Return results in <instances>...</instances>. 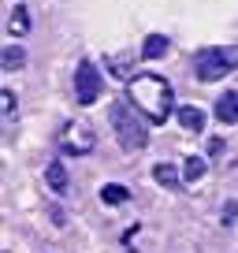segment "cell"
Listing matches in <instances>:
<instances>
[{
	"mask_svg": "<svg viewBox=\"0 0 238 253\" xmlns=\"http://www.w3.org/2000/svg\"><path fill=\"white\" fill-rule=\"evenodd\" d=\"M205 157H186V164H183V182H198L201 175H205Z\"/></svg>",
	"mask_w": 238,
	"mask_h": 253,
	"instance_id": "9c48e42d",
	"label": "cell"
},
{
	"mask_svg": "<svg viewBox=\"0 0 238 253\" xmlns=\"http://www.w3.org/2000/svg\"><path fill=\"white\" fill-rule=\"evenodd\" d=\"M45 179H48V186H52L56 194H64V190H67V171H64V164H48Z\"/></svg>",
	"mask_w": 238,
	"mask_h": 253,
	"instance_id": "8fae6325",
	"label": "cell"
},
{
	"mask_svg": "<svg viewBox=\"0 0 238 253\" xmlns=\"http://www.w3.org/2000/svg\"><path fill=\"white\" fill-rule=\"evenodd\" d=\"M175 116H179V123H183L186 130H201V126H205V112L194 108V104H183V108L175 112Z\"/></svg>",
	"mask_w": 238,
	"mask_h": 253,
	"instance_id": "ba28073f",
	"label": "cell"
},
{
	"mask_svg": "<svg viewBox=\"0 0 238 253\" xmlns=\"http://www.w3.org/2000/svg\"><path fill=\"white\" fill-rule=\"evenodd\" d=\"M30 26H34L30 8H26V4H15V8H11V15H8V34L23 38V34H30Z\"/></svg>",
	"mask_w": 238,
	"mask_h": 253,
	"instance_id": "8992f818",
	"label": "cell"
},
{
	"mask_svg": "<svg viewBox=\"0 0 238 253\" xmlns=\"http://www.w3.org/2000/svg\"><path fill=\"white\" fill-rule=\"evenodd\" d=\"M127 198H130V190H127V186H116V182L101 190V201H104V205H123Z\"/></svg>",
	"mask_w": 238,
	"mask_h": 253,
	"instance_id": "4fadbf2b",
	"label": "cell"
},
{
	"mask_svg": "<svg viewBox=\"0 0 238 253\" xmlns=\"http://www.w3.org/2000/svg\"><path fill=\"white\" fill-rule=\"evenodd\" d=\"M108 119H112V130H116V142L119 149H127V153H142L145 145H149V119L142 116V108H138L134 101H116L108 108Z\"/></svg>",
	"mask_w": 238,
	"mask_h": 253,
	"instance_id": "7a4b0ae2",
	"label": "cell"
},
{
	"mask_svg": "<svg viewBox=\"0 0 238 253\" xmlns=\"http://www.w3.org/2000/svg\"><path fill=\"white\" fill-rule=\"evenodd\" d=\"M153 179H157L160 186H179V182H183L171 164H157V168H153Z\"/></svg>",
	"mask_w": 238,
	"mask_h": 253,
	"instance_id": "7c38bea8",
	"label": "cell"
},
{
	"mask_svg": "<svg viewBox=\"0 0 238 253\" xmlns=\"http://www.w3.org/2000/svg\"><path fill=\"white\" fill-rule=\"evenodd\" d=\"M216 119L220 123H238V89L216 97Z\"/></svg>",
	"mask_w": 238,
	"mask_h": 253,
	"instance_id": "5b68a950",
	"label": "cell"
},
{
	"mask_svg": "<svg viewBox=\"0 0 238 253\" xmlns=\"http://www.w3.org/2000/svg\"><path fill=\"white\" fill-rule=\"evenodd\" d=\"M0 60H4V67H8V71H19V67L26 63V52H23L19 45H8L4 52H0Z\"/></svg>",
	"mask_w": 238,
	"mask_h": 253,
	"instance_id": "30bf717a",
	"label": "cell"
},
{
	"mask_svg": "<svg viewBox=\"0 0 238 253\" xmlns=\"http://www.w3.org/2000/svg\"><path fill=\"white\" fill-rule=\"evenodd\" d=\"M4 112H8V116L15 112V93H11V89H4Z\"/></svg>",
	"mask_w": 238,
	"mask_h": 253,
	"instance_id": "5bb4252c",
	"label": "cell"
},
{
	"mask_svg": "<svg viewBox=\"0 0 238 253\" xmlns=\"http://www.w3.org/2000/svg\"><path fill=\"white\" fill-rule=\"evenodd\" d=\"M235 63H238V56L231 48H205V52L194 56V75L201 82H220L223 75L235 71Z\"/></svg>",
	"mask_w": 238,
	"mask_h": 253,
	"instance_id": "3957f363",
	"label": "cell"
},
{
	"mask_svg": "<svg viewBox=\"0 0 238 253\" xmlns=\"http://www.w3.org/2000/svg\"><path fill=\"white\" fill-rule=\"evenodd\" d=\"M167 48H171V41H167L164 34H149V38H145V45H142V56H145V60H160Z\"/></svg>",
	"mask_w": 238,
	"mask_h": 253,
	"instance_id": "52a82bcc",
	"label": "cell"
},
{
	"mask_svg": "<svg viewBox=\"0 0 238 253\" xmlns=\"http://www.w3.org/2000/svg\"><path fill=\"white\" fill-rule=\"evenodd\" d=\"M101 89H104L101 67H97L93 60H82L79 71H75V97H79V104H93L97 97H101Z\"/></svg>",
	"mask_w": 238,
	"mask_h": 253,
	"instance_id": "277c9868",
	"label": "cell"
},
{
	"mask_svg": "<svg viewBox=\"0 0 238 253\" xmlns=\"http://www.w3.org/2000/svg\"><path fill=\"white\" fill-rule=\"evenodd\" d=\"M130 101L142 108V116L149 123H164L167 116L175 112V97H171V82L160 79V75H134L127 82Z\"/></svg>",
	"mask_w": 238,
	"mask_h": 253,
	"instance_id": "6da1fadb",
	"label": "cell"
}]
</instances>
